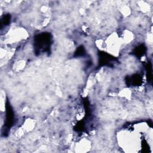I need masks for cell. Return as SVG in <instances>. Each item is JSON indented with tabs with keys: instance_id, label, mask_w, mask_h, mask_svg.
Listing matches in <instances>:
<instances>
[{
	"instance_id": "cell-1",
	"label": "cell",
	"mask_w": 153,
	"mask_h": 153,
	"mask_svg": "<svg viewBox=\"0 0 153 153\" xmlns=\"http://www.w3.org/2000/svg\"><path fill=\"white\" fill-rule=\"evenodd\" d=\"M53 36L48 32H41L35 36L33 39L34 51L36 56L42 53H50Z\"/></svg>"
},
{
	"instance_id": "cell-2",
	"label": "cell",
	"mask_w": 153,
	"mask_h": 153,
	"mask_svg": "<svg viewBox=\"0 0 153 153\" xmlns=\"http://www.w3.org/2000/svg\"><path fill=\"white\" fill-rule=\"evenodd\" d=\"M15 121L14 112L8 100L7 99L5 102V118L2 129V134L6 136L9 130L13 126Z\"/></svg>"
},
{
	"instance_id": "cell-3",
	"label": "cell",
	"mask_w": 153,
	"mask_h": 153,
	"mask_svg": "<svg viewBox=\"0 0 153 153\" xmlns=\"http://www.w3.org/2000/svg\"><path fill=\"white\" fill-rule=\"evenodd\" d=\"M98 56H99V67L102 66H108V67H113L114 66V64L116 62H118V59L102 51H98Z\"/></svg>"
},
{
	"instance_id": "cell-4",
	"label": "cell",
	"mask_w": 153,
	"mask_h": 153,
	"mask_svg": "<svg viewBox=\"0 0 153 153\" xmlns=\"http://www.w3.org/2000/svg\"><path fill=\"white\" fill-rule=\"evenodd\" d=\"M143 78L142 75L136 73L125 77V83L127 87H138L142 84Z\"/></svg>"
},
{
	"instance_id": "cell-5",
	"label": "cell",
	"mask_w": 153,
	"mask_h": 153,
	"mask_svg": "<svg viewBox=\"0 0 153 153\" xmlns=\"http://www.w3.org/2000/svg\"><path fill=\"white\" fill-rule=\"evenodd\" d=\"M146 52V47L145 44H142L139 45H137L136 47L133 50L132 53L137 58H141L142 56H143Z\"/></svg>"
},
{
	"instance_id": "cell-6",
	"label": "cell",
	"mask_w": 153,
	"mask_h": 153,
	"mask_svg": "<svg viewBox=\"0 0 153 153\" xmlns=\"http://www.w3.org/2000/svg\"><path fill=\"white\" fill-rule=\"evenodd\" d=\"M11 22V15L10 14H5L3 15L1 19V29L9 25Z\"/></svg>"
},
{
	"instance_id": "cell-7",
	"label": "cell",
	"mask_w": 153,
	"mask_h": 153,
	"mask_svg": "<svg viewBox=\"0 0 153 153\" xmlns=\"http://www.w3.org/2000/svg\"><path fill=\"white\" fill-rule=\"evenodd\" d=\"M146 71V77L148 81L150 82H152V63L150 61H148L145 65Z\"/></svg>"
},
{
	"instance_id": "cell-8",
	"label": "cell",
	"mask_w": 153,
	"mask_h": 153,
	"mask_svg": "<svg viewBox=\"0 0 153 153\" xmlns=\"http://www.w3.org/2000/svg\"><path fill=\"white\" fill-rule=\"evenodd\" d=\"M85 123L84 119L78 121L74 127V130L77 132H82L85 128Z\"/></svg>"
},
{
	"instance_id": "cell-9",
	"label": "cell",
	"mask_w": 153,
	"mask_h": 153,
	"mask_svg": "<svg viewBox=\"0 0 153 153\" xmlns=\"http://www.w3.org/2000/svg\"><path fill=\"white\" fill-rule=\"evenodd\" d=\"M86 54V51L83 45H79L76 51L74 53V57H83Z\"/></svg>"
}]
</instances>
